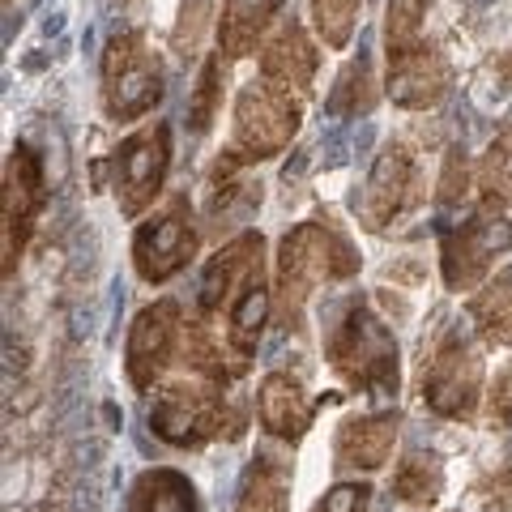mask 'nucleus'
<instances>
[{
	"instance_id": "f257e3e1",
	"label": "nucleus",
	"mask_w": 512,
	"mask_h": 512,
	"mask_svg": "<svg viewBox=\"0 0 512 512\" xmlns=\"http://www.w3.org/2000/svg\"><path fill=\"white\" fill-rule=\"evenodd\" d=\"M359 252L333 218H308L291 227L274 261V312L286 333L303 329L308 303L325 282H346L359 274Z\"/></svg>"
},
{
	"instance_id": "f03ea898",
	"label": "nucleus",
	"mask_w": 512,
	"mask_h": 512,
	"mask_svg": "<svg viewBox=\"0 0 512 512\" xmlns=\"http://www.w3.org/2000/svg\"><path fill=\"white\" fill-rule=\"evenodd\" d=\"M325 363L333 367L350 393L359 397H393L402 384V350L389 320L372 312L367 299H346L325 333Z\"/></svg>"
},
{
	"instance_id": "7ed1b4c3",
	"label": "nucleus",
	"mask_w": 512,
	"mask_h": 512,
	"mask_svg": "<svg viewBox=\"0 0 512 512\" xmlns=\"http://www.w3.org/2000/svg\"><path fill=\"white\" fill-rule=\"evenodd\" d=\"M299 120H303V99L256 77V82H248L235 94L231 141H227L222 163L252 167V163H265V158H278L295 141Z\"/></svg>"
},
{
	"instance_id": "20e7f679",
	"label": "nucleus",
	"mask_w": 512,
	"mask_h": 512,
	"mask_svg": "<svg viewBox=\"0 0 512 512\" xmlns=\"http://www.w3.org/2000/svg\"><path fill=\"white\" fill-rule=\"evenodd\" d=\"M150 431L171 448H205L218 436H239V414L231 410L222 384L192 376L154 393Z\"/></svg>"
},
{
	"instance_id": "39448f33",
	"label": "nucleus",
	"mask_w": 512,
	"mask_h": 512,
	"mask_svg": "<svg viewBox=\"0 0 512 512\" xmlns=\"http://www.w3.org/2000/svg\"><path fill=\"white\" fill-rule=\"evenodd\" d=\"M167 94V69L163 56L150 47L141 30H124L107 43L103 52V111L107 120L128 124L141 120L163 103Z\"/></svg>"
},
{
	"instance_id": "423d86ee",
	"label": "nucleus",
	"mask_w": 512,
	"mask_h": 512,
	"mask_svg": "<svg viewBox=\"0 0 512 512\" xmlns=\"http://www.w3.org/2000/svg\"><path fill=\"white\" fill-rule=\"evenodd\" d=\"M483 384H487L483 350H478L466 333L448 329L423 367L419 397L431 414H440V419L466 423V419H474L478 406H483V397H487Z\"/></svg>"
},
{
	"instance_id": "0eeeda50",
	"label": "nucleus",
	"mask_w": 512,
	"mask_h": 512,
	"mask_svg": "<svg viewBox=\"0 0 512 512\" xmlns=\"http://www.w3.org/2000/svg\"><path fill=\"white\" fill-rule=\"evenodd\" d=\"M512 248V218L504 205L483 201L478 210L440 231V274L448 291H478L495 269V261Z\"/></svg>"
},
{
	"instance_id": "6e6552de",
	"label": "nucleus",
	"mask_w": 512,
	"mask_h": 512,
	"mask_svg": "<svg viewBox=\"0 0 512 512\" xmlns=\"http://www.w3.org/2000/svg\"><path fill=\"white\" fill-rule=\"evenodd\" d=\"M423 201V180H419V158L406 146L402 137L384 141V150L376 154L372 171L359 188V201H355V218L363 231L384 235L397 218H406L414 205Z\"/></svg>"
},
{
	"instance_id": "1a4fd4ad",
	"label": "nucleus",
	"mask_w": 512,
	"mask_h": 512,
	"mask_svg": "<svg viewBox=\"0 0 512 512\" xmlns=\"http://www.w3.org/2000/svg\"><path fill=\"white\" fill-rule=\"evenodd\" d=\"M167 171H171V128L163 120L124 137L116 154H111V192H116L120 214L137 218L141 210H150L167 184Z\"/></svg>"
},
{
	"instance_id": "9d476101",
	"label": "nucleus",
	"mask_w": 512,
	"mask_h": 512,
	"mask_svg": "<svg viewBox=\"0 0 512 512\" xmlns=\"http://www.w3.org/2000/svg\"><path fill=\"white\" fill-rule=\"evenodd\" d=\"M47 205L43 158L30 150V141H13L5 158V192H0V244H5V278L18 274V261L30 244V231Z\"/></svg>"
},
{
	"instance_id": "9b49d317",
	"label": "nucleus",
	"mask_w": 512,
	"mask_h": 512,
	"mask_svg": "<svg viewBox=\"0 0 512 512\" xmlns=\"http://www.w3.org/2000/svg\"><path fill=\"white\" fill-rule=\"evenodd\" d=\"M197 222H192L188 197H171L163 210H154L133 231V269L141 282L163 286L175 274H184L197 256Z\"/></svg>"
},
{
	"instance_id": "f8f14e48",
	"label": "nucleus",
	"mask_w": 512,
	"mask_h": 512,
	"mask_svg": "<svg viewBox=\"0 0 512 512\" xmlns=\"http://www.w3.org/2000/svg\"><path fill=\"white\" fill-rule=\"evenodd\" d=\"M180 338H184V312L175 299H154L133 316L124 342V376L137 393L154 389L158 376L180 359Z\"/></svg>"
},
{
	"instance_id": "ddd939ff",
	"label": "nucleus",
	"mask_w": 512,
	"mask_h": 512,
	"mask_svg": "<svg viewBox=\"0 0 512 512\" xmlns=\"http://www.w3.org/2000/svg\"><path fill=\"white\" fill-rule=\"evenodd\" d=\"M256 274H265V239L256 231H244V235L227 239V244H222L210 261H205L201 295H197L201 316L218 320L222 312L231 308V299L244 291Z\"/></svg>"
},
{
	"instance_id": "4468645a",
	"label": "nucleus",
	"mask_w": 512,
	"mask_h": 512,
	"mask_svg": "<svg viewBox=\"0 0 512 512\" xmlns=\"http://www.w3.org/2000/svg\"><path fill=\"white\" fill-rule=\"evenodd\" d=\"M384 60H389L384 90H389V99L406 111L436 107L448 94V86H453V64H448V56L431 43H419V47H410V52H393Z\"/></svg>"
},
{
	"instance_id": "2eb2a0df",
	"label": "nucleus",
	"mask_w": 512,
	"mask_h": 512,
	"mask_svg": "<svg viewBox=\"0 0 512 512\" xmlns=\"http://www.w3.org/2000/svg\"><path fill=\"white\" fill-rule=\"evenodd\" d=\"M316 69H320V47L303 30V22L282 18L261 47V82L295 94V99H308Z\"/></svg>"
},
{
	"instance_id": "dca6fc26",
	"label": "nucleus",
	"mask_w": 512,
	"mask_h": 512,
	"mask_svg": "<svg viewBox=\"0 0 512 512\" xmlns=\"http://www.w3.org/2000/svg\"><path fill=\"white\" fill-rule=\"evenodd\" d=\"M397 431H402V414L380 410V414H350L342 419L338 436H333V466L338 470H380L393 457Z\"/></svg>"
},
{
	"instance_id": "f3484780",
	"label": "nucleus",
	"mask_w": 512,
	"mask_h": 512,
	"mask_svg": "<svg viewBox=\"0 0 512 512\" xmlns=\"http://www.w3.org/2000/svg\"><path fill=\"white\" fill-rule=\"evenodd\" d=\"M256 419L274 440L299 444L312 427V397L291 372H269L256 389Z\"/></svg>"
},
{
	"instance_id": "a211bd4d",
	"label": "nucleus",
	"mask_w": 512,
	"mask_h": 512,
	"mask_svg": "<svg viewBox=\"0 0 512 512\" xmlns=\"http://www.w3.org/2000/svg\"><path fill=\"white\" fill-rule=\"evenodd\" d=\"M286 0H227L218 13V52L227 60H248L265 47Z\"/></svg>"
},
{
	"instance_id": "6ab92c4d",
	"label": "nucleus",
	"mask_w": 512,
	"mask_h": 512,
	"mask_svg": "<svg viewBox=\"0 0 512 512\" xmlns=\"http://www.w3.org/2000/svg\"><path fill=\"white\" fill-rule=\"evenodd\" d=\"M269 312H274V286L265 282V274H256L244 291L231 299V308L222 312V338H227V350L235 359L256 355V346L265 338Z\"/></svg>"
},
{
	"instance_id": "aec40b11",
	"label": "nucleus",
	"mask_w": 512,
	"mask_h": 512,
	"mask_svg": "<svg viewBox=\"0 0 512 512\" xmlns=\"http://www.w3.org/2000/svg\"><path fill=\"white\" fill-rule=\"evenodd\" d=\"M124 512H201V495L188 474L171 466H154L137 474Z\"/></svg>"
},
{
	"instance_id": "412c9836",
	"label": "nucleus",
	"mask_w": 512,
	"mask_h": 512,
	"mask_svg": "<svg viewBox=\"0 0 512 512\" xmlns=\"http://www.w3.org/2000/svg\"><path fill=\"white\" fill-rule=\"evenodd\" d=\"M466 312L483 346H495V350L512 346V265L478 286Z\"/></svg>"
},
{
	"instance_id": "4be33fe9",
	"label": "nucleus",
	"mask_w": 512,
	"mask_h": 512,
	"mask_svg": "<svg viewBox=\"0 0 512 512\" xmlns=\"http://www.w3.org/2000/svg\"><path fill=\"white\" fill-rule=\"evenodd\" d=\"M291 508V470L282 457L261 453L252 461V470L239 487L235 512H286Z\"/></svg>"
},
{
	"instance_id": "5701e85b",
	"label": "nucleus",
	"mask_w": 512,
	"mask_h": 512,
	"mask_svg": "<svg viewBox=\"0 0 512 512\" xmlns=\"http://www.w3.org/2000/svg\"><path fill=\"white\" fill-rule=\"evenodd\" d=\"M440 495H444V461L436 453H423V448H410L393 470V500L410 508H431Z\"/></svg>"
},
{
	"instance_id": "b1692460",
	"label": "nucleus",
	"mask_w": 512,
	"mask_h": 512,
	"mask_svg": "<svg viewBox=\"0 0 512 512\" xmlns=\"http://www.w3.org/2000/svg\"><path fill=\"white\" fill-rule=\"evenodd\" d=\"M180 363L188 367L192 376L201 380H214V384H227L231 376H239L244 367L222 359V342L214 338V325L205 316H192L184 320V338H180Z\"/></svg>"
},
{
	"instance_id": "393cba45",
	"label": "nucleus",
	"mask_w": 512,
	"mask_h": 512,
	"mask_svg": "<svg viewBox=\"0 0 512 512\" xmlns=\"http://www.w3.org/2000/svg\"><path fill=\"white\" fill-rule=\"evenodd\" d=\"M380 90H376V73H372V60L363 52L355 60H346V69L338 73V82L329 90V111L338 120H355V116H367L376 107Z\"/></svg>"
},
{
	"instance_id": "a878e982",
	"label": "nucleus",
	"mask_w": 512,
	"mask_h": 512,
	"mask_svg": "<svg viewBox=\"0 0 512 512\" xmlns=\"http://www.w3.org/2000/svg\"><path fill=\"white\" fill-rule=\"evenodd\" d=\"M478 188H483V201L512 210V124L491 137L483 163H478Z\"/></svg>"
},
{
	"instance_id": "bb28decb",
	"label": "nucleus",
	"mask_w": 512,
	"mask_h": 512,
	"mask_svg": "<svg viewBox=\"0 0 512 512\" xmlns=\"http://www.w3.org/2000/svg\"><path fill=\"white\" fill-rule=\"evenodd\" d=\"M227 56L214 52L205 56L201 73H197V86L188 94V128L192 133H210V124L218 120V107H222V77H227Z\"/></svg>"
},
{
	"instance_id": "cd10ccee",
	"label": "nucleus",
	"mask_w": 512,
	"mask_h": 512,
	"mask_svg": "<svg viewBox=\"0 0 512 512\" xmlns=\"http://www.w3.org/2000/svg\"><path fill=\"white\" fill-rule=\"evenodd\" d=\"M308 9H312V26H316L320 43H325L329 52H342L359 26L363 0H308Z\"/></svg>"
},
{
	"instance_id": "c85d7f7f",
	"label": "nucleus",
	"mask_w": 512,
	"mask_h": 512,
	"mask_svg": "<svg viewBox=\"0 0 512 512\" xmlns=\"http://www.w3.org/2000/svg\"><path fill=\"white\" fill-rule=\"evenodd\" d=\"M427 5L431 0H389V9H384V56L410 52L423 43Z\"/></svg>"
},
{
	"instance_id": "c756f323",
	"label": "nucleus",
	"mask_w": 512,
	"mask_h": 512,
	"mask_svg": "<svg viewBox=\"0 0 512 512\" xmlns=\"http://www.w3.org/2000/svg\"><path fill=\"white\" fill-rule=\"evenodd\" d=\"M214 5L218 0H184L180 5V22H175V35H171V47L180 56H192L210 30V18H214Z\"/></svg>"
},
{
	"instance_id": "7c9ffc66",
	"label": "nucleus",
	"mask_w": 512,
	"mask_h": 512,
	"mask_svg": "<svg viewBox=\"0 0 512 512\" xmlns=\"http://www.w3.org/2000/svg\"><path fill=\"white\" fill-rule=\"evenodd\" d=\"M470 180H474V171H470L466 150H448L444 167H440V180H436V201L440 205H461L470 197Z\"/></svg>"
},
{
	"instance_id": "2f4dec72",
	"label": "nucleus",
	"mask_w": 512,
	"mask_h": 512,
	"mask_svg": "<svg viewBox=\"0 0 512 512\" xmlns=\"http://www.w3.org/2000/svg\"><path fill=\"white\" fill-rule=\"evenodd\" d=\"M483 410H487V427L491 431H512V363L495 376V384L483 397Z\"/></svg>"
},
{
	"instance_id": "473e14b6",
	"label": "nucleus",
	"mask_w": 512,
	"mask_h": 512,
	"mask_svg": "<svg viewBox=\"0 0 512 512\" xmlns=\"http://www.w3.org/2000/svg\"><path fill=\"white\" fill-rule=\"evenodd\" d=\"M367 504H372V487L367 483H338L320 495L312 512H367Z\"/></svg>"
}]
</instances>
